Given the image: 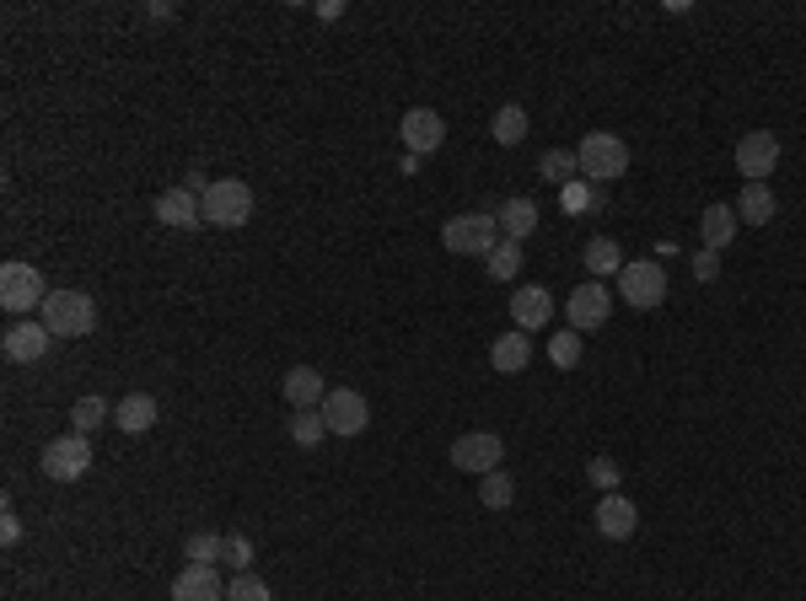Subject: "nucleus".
Masks as SVG:
<instances>
[{
  "label": "nucleus",
  "instance_id": "obj_28",
  "mask_svg": "<svg viewBox=\"0 0 806 601\" xmlns=\"http://www.w3.org/2000/svg\"><path fill=\"white\" fill-rule=\"evenodd\" d=\"M108 414H114V408H108L102 397H92V392H87V397H76V408H70V430H76V435H92Z\"/></svg>",
  "mask_w": 806,
  "mask_h": 601
},
{
  "label": "nucleus",
  "instance_id": "obj_21",
  "mask_svg": "<svg viewBox=\"0 0 806 601\" xmlns=\"http://www.w3.org/2000/svg\"><path fill=\"white\" fill-rule=\"evenodd\" d=\"M699 231H705V247H710V253L731 247V237H737V205H710V210L699 215Z\"/></svg>",
  "mask_w": 806,
  "mask_h": 601
},
{
  "label": "nucleus",
  "instance_id": "obj_17",
  "mask_svg": "<svg viewBox=\"0 0 806 601\" xmlns=\"http://www.w3.org/2000/svg\"><path fill=\"white\" fill-rule=\"evenodd\" d=\"M156 220L173 226V231H194V226L205 220V210H199V199H194L188 188H167V194L156 199Z\"/></svg>",
  "mask_w": 806,
  "mask_h": 601
},
{
  "label": "nucleus",
  "instance_id": "obj_14",
  "mask_svg": "<svg viewBox=\"0 0 806 601\" xmlns=\"http://www.w3.org/2000/svg\"><path fill=\"white\" fill-rule=\"evenodd\" d=\"M399 129H403V146H409V156H431V150H441V140H446V124H441V114H435V108H409Z\"/></svg>",
  "mask_w": 806,
  "mask_h": 601
},
{
  "label": "nucleus",
  "instance_id": "obj_2",
  "mask_svg": "<svg viewBox=\"0 0 806 601\" xmlns=\"http://www.w3.org/2000/svg\"><path fill=\"white\" fill-rule=\"evenodd\" d=\"M441 247L458 258H490L500 247V220L495 215H452L441 226Z\"/></svg>",
  "mask_w": 806,
  "mask_h": 601
},
{
  "label": "nucleus",
  "instance_id": "obj_13",
  "mask_svg": "<svg viewBox=\"0 0 806 601\" xmlns=\"http://www.w3.org/2000/svg\"><path fill=\"white\" fill-rule=\"evenodd\" d=\"M591 526H597L608 542H623V538H635L640 511H635V500H623V494H602L597 511H591Z\"/></svg>",
  "mask_w": 806,
  "mask_h": 601
},
{
  "label": "nucleus",
  "instance_id": "obj_27",
  "mask_svg": "<svg viewBox=\"0 0 806 601\" xmlns=\"http://www.w3.org/2000/svg\"><path fill=\"white\" fill-rule=\"evenodd\" d=\"M323 435H328V420H323V408H302V414L291 420V441H296L302 451L323 446Z\"/></svg>",
  "mask_w": 806,
  "mask_h": 601
},
{
  "label": "nucleus",
  "instance_id": "obj_6",
  "mask_svg": "<svg viewBox=\"0 0 806 601\" xmlns=\"http://www.w3.org/2000/svg\"><path fill=\"white\" fill-rule=\"evenodd\" d=\"M38 467L49 473L55 483H76V479H87V467H92V441L87 435H55L49 446H43V456H38Z\"/></svg>",
  "mask_w": 806,
  "mask_h": 601
},
{
  "label": "nucleus",
  "instance_id": "obj_12",
  "mask_svg": "<svg viewBox=\"0 0 806 601\" xmlns=\"http://www.w3.org/2000/svg\"><path fill=\"white\" fill-rule=\"evenodd\" d=\"M49 338H55V333L43 328V323H28V317H22V323H11V328H6L0 349H6V361H11V365H32V361H43V355H49Z\"/></svg>",
  "mask_w": 806,
  "mask_h": 601
},
{
  "label": "nucleus",
  "instance_id": "obj_26",
  "mask_svg": "<svg viewBox=\"0 0 806 601\" xmlns=\"http://www.w3.org/2000/svg\"><path fill=\"white\" fill-rule=\"evenodd\" d=\"M511 500H517V479H511V473H484V479H479V505H490V511H505V505H511Z\"/></svg>",
  "mask_w": 806,
  "mask_h": 601
},
{
  "label": "nucleus",
  "instance_id": "obj_16",
  "mask_svg": "<svg viewBox=\"0 0 806 601\" xmlns=\"http://www.w3.org/2000/svg\"><path fill=\"white\" fill-rule=\"evenodd\" d=\"M328 392H334V387H328L312 365H291V371H285V403H291L296 414H302V408H323V397H328Z\"/></svg>",
  "mask_w": 806,
  "mask_h": 601
},
{
  "label": "nucleus",
  "instance_id": "obj_30",
  "mask_svg": "<svg viewBox=\"0 0 806 601\" xmlns=\"http://www.w3.org/2000/svg\"><path fill=\"white\" fill-rule=\"evenodd\" d=\"M484 269H490V279H517L522 274V242H500L495 253L484 258Z\"/></svg>",
  "mask_w": 806,
  "mask_h": 601
},
{
  "label": "nucleus",
  "instance_id": "obj_37",
  "mask_svg": "<svg viewBox=\"0 0 806 601\" xmlns=\"http://www.w3.org/2000/svg\"><path fill=\"white\" fill-rule=\"evenodd\" d=\"M184 188H188V194H194V199H205V194H210V178H205V167H188Z\"/></svg>",
  "mask_w": 806,
  "mask_h": 601
},
{
  "label": "nucleus",
  "instance_id": "obj_24",
  "mask_svg": "<svg viewBox=\"0 0 806 601\" xmlns=\"http://www.w3.org/2000/svg\"><path fill=\"white\" fill-rule=\"evenodd\" d=\"M581 264H587L597 279H602V274H623V247L613 237H591L587 253H581Z\"/></svg>",
  "mask_w": 806,
  "mask_h": 601
},
{
  "label": "nucleus",
  "instance_id": "obj_36",
  "mask_svg": "<svg viewBox=\"0 0 806 601\" xmlns=\"http://www.w3.org/2000/svg\"><path fill=\"white\" fill-rule=\"evenodd\" d=\"M0 542H6V548L22 542V515L11 511V500H0Z\"/></svg>",
  "mask_w": 806,
  "mask_h": 601
},
{
  "label": "nucleus",
  "instance_id": "obj_15",
  "mask_svg": "<svg viewBox=\"0 0 806 601\" xmlns=\"http://www.w3.org/2000/svg\"><path fill=\"white\" fill-rule=\"evenodd\" d=\"M173 601H226V585H220L216 564H188L178 580H173Z\"/></svg>",
  "mask_w": 806,
  "mask_h": 601
},
{
  "label": "nucleus",
  "instance_id": "obj_25",
  "mask_svg": "<svg viewBox=\"0 0 806 601\" xmlns=\"http://www.w3.org/2000/svg\"><path fill=\"white\" fill-rule=\"evenodd\" d=\"M490 135H495L500 146H522V140H528V108H522V102H505L495 119H490Z\"/></svg>",
  "mask_w": 806,
  "mask_h": 601
},
{
  "label": "nucleus",
  "instance_id": "obj_11",
  "mask_svg": "<svg viewBox=\"0 0 806 601\" xmlns=\"http://www.w3.org/2000/svg\"><path fill=\"white\" fill-rule=\"evenodd\" d=\"M564 312H570V328L576 333H591V328H602V323L613 317V296H608V285L587 279L576 296L564 300Z\"/></svg>",
  "mask_w": 806,
  "mask_h": 601
},
{
  "label": "nucleus",
  "instance_id": "obj_19",
  "mask_svg": "<svg viewBox=\"0 0 806 601\" xmlns=\"http://www.w3.org/2000/svg\"><path fill=\"white\" fill-rule=\"evenodd\" d=\"M549 312H554V300H549V290H538V285H522V290L511 296V323H517L522 333L543 328Z\"/></svg>",
  "mask_w": 806,
  "mask_h": 601
},
{
  "label": "nucleus",
  "instance_id": "obj_29",
  "mask_svg": "<svg viewBox=\"0 0 806 601\" xmlns=\"http://www.w3.org/2000/svg\"><path fill=\"white\" fill-rule=\"evenodd\" d=\"M538 173H543V183H564L570 188V178L581 173V161H576V150H543Z\"/></svg>",
  "mask_w": 806,
  "mask_h": 601
},
{
  "label": "nucleus",
  "instance_id": "obj_1",
  "mask_svg": "<svg viewBox=\"0 0 806 601\" xmlns=\"http://www.w3.org/2000/svg\"><path fill=\"white\" fill-rule=\"evenodd\" d=\"M38 323L55 333V338H87L97 328V300L87 290H49Z\"/></svg>",
  "mask_w": 806,
  "mask_h": 601
},
{
  "label": "nucleus",
  "instance_id": "obj_9",
  "mask_svg": "<svg viewBox=\"0 0 806 601\" xmlns=\"http://www.w3.org/2000/svg\"><path fill=\"white\" fill-rule=\"evenodd\" d=\"M323 420H328V435H361L366 424H372V403H366V392L355 387H334L323 397Z\"/></svg>",
  "mask_w": 806,
  "mask_h": 601
},
{
  "label": "nucleus",
  "instance_id": "obj_35",
  "mask_svg": "<svg viewBox=\"0 0 806 601\" xmlns=\"http://www.w3.org/2000/svg\"><path fill=\"white\" fill-rule=\"evenodd\" d=\"M226 564L237 574H248V564H253V542L243 538V532H226Z\"/></svg>",
  "mask_w": 806,
  "mask_h": 601
},
{
  "label": "nucleus",
  "instance_id": "obj_18",
  "mask_svg": "<svg viewBox=\"0 0 806 601\" xmlns=\"http://www.w3.org/2000/svg\"><path fill=\"white\" fill-rule=\"evenodd\" d=\"M490 365H495L500 376H517V371H528L532 365V338L522 328L500 333L495 344H490Z\"/></svg>",
  "mask_w": 806,
  "mask_h": 601
},
{
  "label": "nucleus",
  "instance_id": "obj_23",
  "mask_svg": "<svg viewBox=\"0 0 806 601\" xmlns=\"http://www.w3.org/2000/svg\"><path fill=\"white\" fill-rule=\"evenodd\" d=\"M737 220H753V226H769V220H775V194H769V183H743Z\"/></svg>",
  "mask_w": 806,
  "mask_h": 601
},
{
  "label": "nucleus",
  "instance_id": "obj_22",
  "mask_svg": "<svg viewBox=\"0 0 806 601\" xmlns=\"http://www.w3.org/2000/svg\"><path fill=\"white\" fill-rule=\"evenodd\" d=\"M495 220H500V231H505V242H522L538 231V205L532 199H505V210Z\"/></svg>",
  "mask_w": 806,
  "mask_h": 601
},
{
  "label": "nucleus",
  "instance_id": "obj_33",
  "mask_svg": "<svg viewBox=\"0 0 806 601\" xmlns=\"http://www.w3.org/2000/svg\"><path fill=\"white\" fill-rule=\"evenodd\" d=\"M587 479L597 483V489H602V494H619V462H613V456H591L587 462Z\"/></svg>",
  "mask_w": 806,
  "mask_h": 601
},
{
  "label": "nucleus",
  "instance_id": "obj_10",
  "mask_svg": "<svg viewBox=\"0 0 806 601\" xmlns=\"http://www.w3.org/2000/svg\"><path fill=\"white\" fill-rule=\"evenodd\" d=\"M779 167V135L775 129H747L737 140V173L747 183H764Z\"/></svg>",
  "mask_w": 806,
  "mask_h": 601
},
{
  "label": "nucleus",
  "instance_id": "obj_3",
  "mask_svg": "<svg viewBox=\"0 0 806 601\" xmlns=\"http://www.w3.org/2000/svg\"><path fill=\"white\" fill-rule=\"evenodd\" d=\"M199 210H205V220H210V226H220V231H237V226H248V220H253V188L243 178H216V183H210V194L199 199Z\"/></svg>",
  "mask_w": 806,
  "mask_h": 601
},
{
  "label": "nucleus",
  "instance_id": "obj_31",
  "mask_svg": "<svg viewBox=\"0 0 806 601\" xmlns=\"http://www.w3.org/2000/svg\"><path fill=\"white\" fill-rule=\"evenodd\" d=\"M184 559L188 564H216V559H226V538H216V532H194V538L184 542Z\"/></svg>",
  "mask_w": 806,
  "mask_h": 601
},
{
  "label": "nucleus",
  "instance_id": "obj_34",
  "mask_svg": "<svg viewBox=\"0 0 806 601\" xmlns=\"http://www.w3.org/2000/svg\"><path fill=\"white\" fill-rule=\"evenodd\" d=\"M226 601H275V597H269V585H264L258 574H237V580L226 585Z\"/></svg>",
  "mask_w": 806,
  "mask_h": 601
},
{
  "label": "nucleus",
  "instance_id": "obj_20",
  "mask_svg": "<svg viewBox=\"0 0 806 601\" xmlns=\"http://www.w3.org/2000/svg\"><path fill=\"white\" fill-rule=\"evenodd\" d=\"M156 414H161V408H156L151 392H125V397H119V408H114V420H119V430H125V435H146V430L156 424Z\"/></svg>",
  "mask_w": 806,
  "mask_h": 601
},
{
  "label": "nucleus",
  "instance_id": "obj_38",
  "mask_svg": "<svg viewBox=\"0 0 806 601\" xmlns=\"http://www.w3.org/2000/svg\"><path fill=\"white\" fill-rule=\"evenodd\" d=\"M694 274H699V279H715V253H710V247L699 253V264H694Z\"/></svg>",
  "mask_w": 806,
  "mask_h": 601
},
{
  "label": "nucleus",
  "instance_id": "obj_32",
  "mask_svg": "<svg viewBox=\"0 0 806 601\" xmlns=\"http://www.w3.org/2000/svg\"><path fill=\"white\" fill-rule=\"evenodd\" d=\"M549 361H554L559 371H576V365H581V333L576 328L554 333V338H549Z\"/></svg>",
  "mask_w": 806,
  "mask_h": 601
},
{
  "label": "nucleus",
  "instance_id": "obj_8",
  "mask_svg": "<svg viewBox=\"0 0 806 601\" xmlns=\"http://www.w3.org/2000/svg\"><path fill=\"white\" fill-rule=\"evenodd\" d=\"M500 462H505V441H500L495 430H468V435H458L452 441V467L458 473H495Z\"/></svg>",
  "mask_w": 806,
  "mask_h": 601
},
{
  "label": "nucleus",
  "instance_id": "obj_5",
  "mask_svg": "<svg viewBox=\"0 0 806 601\" xmlns=\"http://www.w3.org/2000/svg\"><path fill=\"white\" fill-rule=\"evenodd\" d=\"M43 300H49V285H43V274L32 269V264H6L0 269V306L11 312V317H28V312H43Z\"/></svg>",
  "mask_w": 806,
  "mask_h": 601
},
{
  "label": "nucleus",
  "instance_id": "obj_7",
  "mask_svg": "<svg viewBox=\"0 0 806 601\" xmlns=\"http://www.w3.org/2000/svg\"><path fill=\"white\" fill-rule=\"evenodd\" d=\"M619 296L635 306V312H651L667 300V269L656 264V258H635V264H623L619 274Z\"/></svg>",
  "mask_w": 806,
  "mask_h": 601
},
{
  "label": "nucleus",
  "instance_id": "obj_4",
  "mask_svg": "<svg viewBox=\"0 0 806 601\" xmlns=\"http://www.w3.org/2000/svg\"><path fill=\"white\" fill-rule=\"evenodd\" d=\"M576 161H581V178L587 183H613L629 173V146H623L619 135H608V129H591L581 150H576Z\"/></svg>",
  "mask_w": 806,
  "mask_h": 601
}]
</instances>
